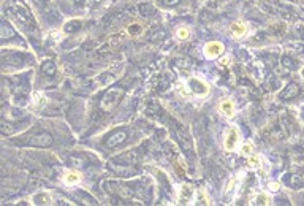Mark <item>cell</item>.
Here are the masks:
<instances>
[{
    "label": "cell",
    "mask_w": 304,
    "mask_h": 206,
    "mask_svg": "<svg viewBox=\"0 0 304 206\" xmlns=\"http://www.w3.org/2000/svg\"><path fill=\"white\" fill-rule=\"evenodd\" d=\"M223 53V44L221 41H209L204 46V56L208 59H216Z\"/></svg>",
    "instance_id": "277c9868"
},
{
    "label": "cell",
    "mask_w": 304,
    "mask_h": 206,
    "mask_svg": "<svg viewBox=\"0 0 304 206\" xmlns=\"http://www.w3.org/2000/svg\"><path fill=\"white\" fill-rule=\"evenodd\" d=\"M15 11H16V16H18V18L21 19V21L24 22V25H25V24L35 25L34 16L30 15V13H29V10L25 8L24 5H21V3H16V6H15Z\"/></svg>",
    "instance_id": "8992f818"
},
{
    "label": "cell",
    "mask_w": 304,
    "mask_h": 206,
    "mask_svg": "<svg viewBox=\"0 0 304 206\" xmlns=\"http://www.w3.org/2000/svg\"><path fill=\"white\" fill-rule=\"evenodd\" d=\"M238 140H239V132L236 127H231L228 133H227V138H225V149L228 152L235 151V147L238 144Z\"/></svg>",
    "instance_id": "52a82bcc"
},
{
    "label": "cell",
    "mask_w": 304,
    "mask_h": 206,
    "mask_svg": "<svg viewBox=\"0 0 304 206\" xmlns=\"http://www.w3.org/2000/svg\"><path fill=\"white\" fill-rule=\"evenodd\" d=\"M300 92H301L300 86L296 84V82H290V84H287L285 89H284V91L281 92L279 97H281L282 100H293V99L298 97Z\"/></svg>",
    "instance_id": "5b68a950"
},
{
    "label": "cell",
    "mask_w": 304,
    "mask_h": 206,
    "mask_svg": "<svg viewBox=\"0 0 304 206\" xmlns=\"http://www.w3.org/2000/svg\"><path fill=\"white\" fill-rule=\"evenodd\" d=\"M249 164H250L252 166H258V164H260V159H258V157H250Z\"/></svg>",
    "instance_id": "603a6c76"
},
{
    "label": "cell",
    "mask_w": 304,
    "mask_h": 206,
    "mask_svg": "<svg viewBox=\"0 0 304 206\" xmlns=\"http://www.w3.org/2000/svg\"><path fill=\"white\" fill-rule=\"evenodd\" d=\"M34 202H35V205H49L51 197L46 194V192H41V194H37L34 197Z\"/></svg>",
    "instance_id": "e0dca14e"
},
{
    "label": "cell",
    "mask_w": 304,
    "mask_h": 206,
    "mask_svg": "<svg viewBox=\"0 0 304 206\" xmlns=\"http://www.w3.org/2000/svg\"><path fill=\"white\" fill-rule=\"evenodd\" d=\"M189 84L192 87V91L195 94H198V95H206V94H208V86H206L204 82H202L200 80H197V78H192L189 81Z\"/></svg>",
    "instance_id": "30bf717a"
},
{
    "label": "cell",
    "mask_w": 304,
    "mask_h": 206,
    "mask_svg": "<svg viewBox=\"0 0 304 206\" xmlns=\"http://www.w3.org/2000/svg\"><path fill=\"white\" fill-rule=\"evenodd\" d=\"M243 152H244V154H250V152H252V146H250V144H244V146H243Z\"/></svg>",
    "instance_id": "d4e9b609"
},
{
    "label": "cell",
    "mask_w": 304,
    "mask_h": 206,
    "mask_svg": "<svg viewBox=\"0 0 304 206\" xmlns=\"http://www.w3.org/2000/svg\"><path fill=\"white\" fill-rule=\"evenodd\" d=\"M125 140H127V132L125 130H116L111 135H108L106 140H105V144L108 147H118L122 143H125Z\"/></svg>",
    "instance_id": "3957f363"
},
{
    "label": "cell",
    "mask_w": 304,
    "mask_h": 206,
    "mask_svg": "<svg viewBox=\"0 0 304 206\" xmlns=\"http://www.w3.org/2000/svg\"><path fill=\"white\" fill-rule=\"evenodd\" d=\"M269 189H273V190L279 189V184H277V183H271V184H269Z\"/></svg>",
    "instance_id": "484cf974"
},
{
    "label": "cell",
    "mask_w": 304,
    "mask_h": 206,
    "mask_svg": "<svg viewBox=\"0 0 304 206\" xmlns=\"http://www.w3.org/2000/svg\"><path fill=\"white\" fill-rule=\"evenodd\" d=\"M141 25L140 24H132L130 27H128V34L130 35H138V34H141Z\"/></svg>",
    "instance_id": "ffe728a7"
},
{
    "label": "cell",
    "mask_w": 304,
    "mask_h": 206,
    "mask_svg": "<svg viewBox=\"0 0 304 206\" xmlns=\"http://www.w3.org/2000/svg\"><path fill=\"white\" fill-rule=\"evenodd\" d=\"M268 202H269V198L264 194H258L255 198V205H268Z\"/></svg>",
    "instance_id": "d6986e66"
},
{
    "label": "cell",
    "mask_w": 304,
    "mask_h": 206,
    "mask_svg": "<svg viewBox=\"0 0 304 206\" xmlns=\"http://www.w3.org/2000/svg\"><path fill=\"white\" fill-rule=\"evenodd\" d=\"M176 135H178V141H179V144L182 146V149L184 151H190L192 152V141H190V137L189 135H187L182 128H178V132H176Z\"/></svg>",
    "instance_id": "9c48e42d"
},
{
    "label": "cell",
    "mask_w": 304,
    "mask_h": 206,
    "mask_svg": "<svg viewBox=\"0 0 304 206\" xmlns=\"http://www.w3.org/2000/svg\"><path fill=\"white\" fill-rule=\"evenodd\" d=\"M287 184L292 189H303L304 187V176L298 175V173H292L287 175Z\"/></svg>",
    "instance_id": "ba28073f"
},
{
    "label": "cell",
    "mask_w": 304,
    "mask_h": 206,
    "mask_svg": "<svg viewBox=\"0 0 304 206\" xmlns=\"http://www.w3.org/2000/svg\"><path fill=\"white\" fill-rule=\"evenodd\" d=\"M231 32H233V35L243 37L245 34V24L244 22H235L231 25Z\"/></svg>",
    "instance_id": "2e32d148"
},
{
    "label": "cell",
    "mask_w": 304,
    "mask_h": 206,
    "mask_svg": "<svg viewBox=\"0 0 304 206\" xmlns=\"http://www.w3.org/2000/svg\"><path fill=\"white\" fill-rule=\"evenodd\" d=\"M22 144L35 146V147H49L53 144V137L48 132H38V133H27L25 137H21Z\"/></svg>",
    "instance_id": "7a4b0ae2"
},
{
    "label": "cell",
    "mask_w": 304,
    "mask_h": 206,
    "mask_svg": "<svg viewBox=\"0 0 304 206\" xmlns=\"http://www.w3.org/2000/svg\"><path fill=\"white\" fill-rule=\"evenodd\" d=\"M178 37L181 38V40H184V38L189 37V29H185V27H181L178 30Z\"/></svg>",
    "instance_id": "7402d4cb"
},
{
    "label": "cell",
    "mask_w": 304,
    "mask_h": 206,
    "mask_svg": "<svg viewBox=\"0 0 304 206\" xmlns=\"http://www.w3.org/2000/svg\"><path fill=\"white\" fill-rule=\"evenodd\" d=\"M124 95H125V89H124V87H121V86H114V87H111V89H108V91L105 92V95H103L101 102H100L101 111L111 113L113 109L122 102V99H124Z\"/></svg>",
    "instance_id": "6da1fadb"
},
{
    "label": "cell",
    "mask_w": 304,
    "mask_h": 206,
    "mask_svg": "<svg viewBox=\"0 0 304 206\" xmlns=\"http://www.w3.org/2000/svg\"><path fill=\"white\" fill-rule=\"evenodd\" d=\"M138 11H140L144 18H149V16H152L154 13H155V8H154V6H152L151 3H140V5H138Z\"/></svg>",
    "instance_id": "9a60e30c"
},
{
    "label": "cell",
    "mask_w": 304,
    "mask_h": 206,
    "mask_svg": "<svg viewBox=\"0 0 304 206\" xmlns=\"http://www.w3.org/2000/svg\"><path fill=\"white\" fill-rule=\"evenodd\" d=\"M303 76H304V70H303Z\"/></svg>",
    "instance_id": "83f0119b"
},
{
    "label": "cell",
    "mask_w": 304,
    "mask_h": 206,
    "mask_svg": "<svg viewBox=\"0 0 304 206\" xmlns=\"http://www.w3.org/2000/svg\"><path fill=\"white\" fill-rule=\"evenodd\" d=\"M219 109H221V113L230 116V118L235 114V105H233L231 100H222L221 105H219Z\"/></svg>",
    "instance_id": "7c38bea8"
},
{
    "label": "cell",
    "mask_w": 304,
    "mask_h": 206,
    "mask_svg": "<svg viewBox=\"0 0 304 206\" xmlns=\"http://www.w3.org/2000/svg\"><path fill=\"white\" fill-rule=\"evenodd\" d=\"M81 29V21H70L65 24V27H63V30L68 32V34H72V32H76V30H80Z\"/></svg>",
    "instance_id": "ac0fdd59"
},
{
    "label": "cell",
    "mask_w": 304,
    "mask_h": 206,
    "mask_svg": "<svg viewBox=\"0 0 304 206\" xmlns=\"http://www.w3.org/2000/svg\"><path fill=\"white\" fill-rule=\"evenodd\" d=\"M57 72L56 68V63L53 61H46L44 63H41V73L46 75V76H54Z\"/></svg>",
    "instance_id": "4fadbf2b"
},
{
    "label": "cell",
    "mask_w": 304,
    "mask_h": 206,
    "mask_svg": "<svg viewBox=\"0 0 304 206\" xmlns=\"http://www.w3.org/2000/svg\"><path fill=\"white\" fill-rule=\"evenodd\" d=\"M37 2L40 3V5H46V3L49 2V0H37Z\"/></svg>",
    "instance_id": "4316f807"
},
{
    "label": "cell",
    "mask_w": 304,
    "mask_h": 206,
    "mask_svg": "<svg viewBox=\"0 0 304 206\" xmlns=\"http://www.w3.org/2000/svg\"><path fill=\"white\" fill-rule=\"evenodd\" d=\"M81 181V176L80 173H75V171H68L65 178H63V183H65L67 185H75Z\"/></svg>",
    "instance_id": "5bb4252c"
},
{
    "label": "cell",
    "mask_w": 304,
    "mask_h": 206,
    "mask_svg": "<svg viewBox=\"0 0 304 206\" xmlns=\"http://www.w3.org/2000/svg\"><path fill=\"white\" fill-rule=\"evenodd\" d=\"M10 38H18V35L15 34V30L11 29V25L3 21L2 22V41L5 43L6 40H10Z\"/></svg>",
    "instance_id": "8fae6325"
},
{
    "label": "cell",
    "mask_w": 304,
    "mask_h": 206,
    "mask_svg": "<svg viewBox=\"0 0 304 206\" xmlns=\"http://www.w3.org/2000/svg\"><path fill=\"white\" fill-rule=\"evenodd\" d=\"M160 2V5H163V6H166V8H170V6H176L181 0H159Z\"/></svg>",
    "instance_id": "44dd1931"
},
{
    "label": "cell",
    "mask_w": 304,
    "mask_h": 206,
    "mask_svg": "<svg viewBox=\"0 0 304 206\" xmlns=\"http://www.w3.org/2000/svg\"><path fill=\"white\" fill-rule=\"evenodd\" d=\"M282 62H284V65H285V67H292V65H293L292 59H288V57H284Z\"/></svg>",
    "instance_id": "cb8c5ba5"
}]
</instances>
